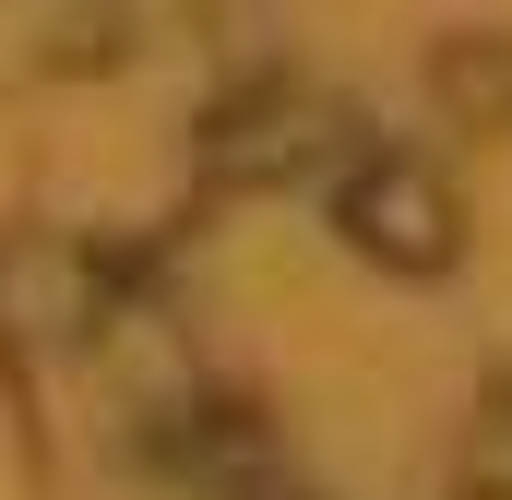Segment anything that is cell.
<instances>
[{
    "instance_id": "obj_1",
    "label": "cell",
    "mask_w": 512,
    "mask_h": 500,
    "mask_svg": "<svg viewBox=\"0 0 512 500\" xmlns=\"http://www.w3.org/2000/svg\"><path fill=\"white\" fill-rule=\"evenodd\" d=\"M346 239L382 250V262H417V274H429V262L453 250V203H441V179H429V167L382 155V167L346 191Z\"/></svg>"
}]
</instances>
